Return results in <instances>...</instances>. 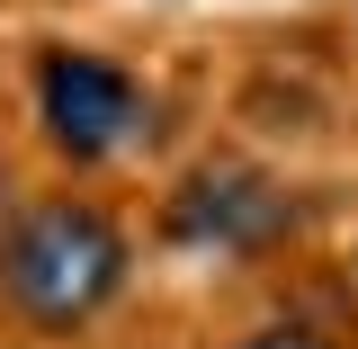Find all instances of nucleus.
<instances>
[{"label":"nucleus","mask_w":358,"mask_h":349,"mask_svg":"<svg viewBox=\"0 0 358 349\" xmlns=\"http://www.w3.org/2000/svg\"><path fill=\"white\" fill-rule=\"evenodd\" d=\"M143 233L99 179H45L18 188V206L0 215V322L27 341L72 349L134 296Z\"/></svg>","instance_id":"nucleus-1"},{"label":"nucleus","mask_w":358,"mask_h":349,"mask_svg":"<svg viewBox=\"0 0 358 349\" xmlns=\"http://www.w3.org/2000/svg\"><path fill=\"white\" fill-rule=\"evenodd\" d=\"M322 215H331V197L287 179L278 152L242 143V134H224V143L206 134L162 171L152 242L171 260H206V269H287V260H305Z\"/></svg>","instance_id":"nucleus-2"},{"label":"nucleus","mask_w":358,"mask_h":349,"mask_svg":"<svg viewBox=\"0 0 358 349\" xmlns=\"http://www.w3.org/2000/svg\"><path fill=\"white\" fill-rule=\"evenodd\" d=\"M152 126V81L108 45H72L45 36L27 54V134L63 179H99L143 152Z\"/></svg>","instance_id":"nucleus-3"},{"label":"nucleus","mask_w":358,"mask_h":349,"mask_svg":"<svg viewBox=\"0 0 358 349\" xmlns=\"http://www.w3.org/2000/svg\"><path fill=\"white\" fill-rule=\"evenodd\" d=\"M224 117H233L242 143L296 162V152H322V143L341 134V99L313 81V72H296V63H251V72L233 81V99H224Z\"/></svg>","instance_id":"nucleus-4"},{"label":"nucleus","mask_w":358,"mask_h":349,"mask_svg":"<svg viewBox=\"0 0 358 349\" xmlns=\"http://www.w3.org/2000/svg\"><path fill=\"white\" fill-rule=\"evenodd\" d=\"M215 349H350V332H322V322H305V313H260V322H242V332H224Z\"/></svg>","instance_id":"nucleus-5"},{"label":"nucleus","mask_w":358,"mask_h":349,"mask_svg":"<svg viewBox=\"0 0 358 349\" xmlns=\"http://www.w3.org/2000/svg\"><path fill=\"white\" fill-rule=\"evenodd\" d=\"M9 206H18V171L0 162V215H9Z\"/></svg>","instance_id":"nucleus-6"},{"label":"nucleus","mask_w":358,"mask_h":349,"mask_svg":"<svg viewBox=\"0 0 358 349\" xmlns=\"http://www.w3.org/2000/svg\"><path fill=\"white\" fill-rule=\"evenodd\" d=\"M341 269H350V278H358V224H350V251H341Z\"/></svg>","instance_id":"nucleus-7"}]
</instances>
